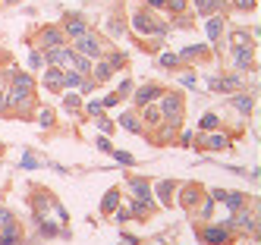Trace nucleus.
Returning <instances> with one entry per match:
<instances>
[{"mask_svg":"<svg viewBox=\"0 0 261 245\" xmlns=\"http://www.w3.org/2000/svg\"><path fill=\"white\" fill-rule=\"evenodd\" d=\"M239 82L242 79L233 72V75H223V79H211V82H208V88H211V91H236Z\"/></svg>","mask_w":261,"mask_h":245,"instance_id":"nucleus-10","label":"nucleus"},{"mask_svg":"<svg viewBox=\"0 0 261 245\" xmlns=\"http://www.w3.org/2000/svg\"><path fill=\"white\" fill-rule=\"evenodd\" d=\"M233 63H236V70H252V47H236Z\"/></svg>","mask_w":261,"mask_h":245,"instance_id":"nucleus-14","label":"nucleus"},{"mask_svg":"<svg viewBox=\"0 0 261 245\" xmlns=\"http://www.w3.org/2000/svg\"><path fill=\"white\" fill-rule=\"evenodd\" d=\"M167 3V0H148V6H154V10H158V6H164Z\"/></svg>","mask_w":261,"mask_h":245,"instance_id":"nucleus-41","label":"nucleus"},{"mask_svg":"<svg viewBox=\"0 0 261 245\" xmlns=\"http://www.w3.org/2000/svg\"><path fill=\"white\" fill-rule=\"evenodd\" d=\"M132 29L138 32V35H164V32H167V25L158 22L148 10H138V13L132 16Z\"/></svg>","mask_w":261,"mask_h":245,"instance_id":"nucleus-1","label":"nucleus"},{"mask_svg":"<svg viewBox=\"0 0 261 245\" xmlns=\"http://www.w3.org/2000/svg\"><path fill=\"white\" fill-rule=\"evenodd\" d=\"M205 242H211V245H227L230 242V226L223 223V226H211V230H202L198 233Z\"/></svg>","mask_w":261,"mask_h":245,"instance_id":"nucleus-7","label":"nucleus"},{"mask_svg":"<svg viewBox=\"0 0 261 245\" xmlns=\"http://www.w3.org/2000/svg\"><path fill=\"white\" fill-rule=\"evenodd\" d=\"M63 72H66V70H60V66L47 70V72H44V85H47L50 91H60V88H63Z\"/></svg>","mask_w":261,"mask_h":245,"instance_id":"nucleus-13","label":"nucleus"},{"mask_svg":"<svg viewBox=\"0 0 261 245\" xmlns=\"http://www.w3.org/2000/svg\"><path fill=\"white\" fill-rule=\"evenodd\" d=\"M98 126H101V132H114V129H117V126L110 123L107 116H98Z\"/></svg>","mask_w":261,"mask_h":245,"instance_id":"nucleus-35","label":"nucleus"},{"mask_svg":"<svg viewBox=\"0 0 261 245\" xmlns=\"http://www.w3.org/2000/svg\"><path fill=\"white\" fill-rule=\"evenodd\" d=\"M158 110H161V116H167L170 129H176L179 120H182V101H179V95H164V101L158 104Z\"/></svg>","mask_w":261,"mask_h":245,"instance_id":"nucleus-3","label":"nucleus"},{"mask_svg":"<svg viewBox=\"0 0 261 245\" xmlns=\"http://www.w3.org/2000/svg\"><path fill=\"white\" fill-rule=\"evenodd\" d=\"M63 32H66L69 38H79V35H85V32H88V22L79 19V16H69V22H66Z\"/></svg>","mask_w":261,"mask_h":245,"instance_id":"nucleus-12","label":"nucleus"},{"mask_svg":"<svg viewBox=\"0 0 261 245\" xmlns=\"http://www.w3.org/2000/svg\"><path fill=\"white\" fill-rule=\"evenodd\" d=\"M110 157H117L120 164H126V167H129V164H135V157H132V154H126V151H117V148L110 151Z\"/></svg>","mask_w":261,"mask_h":245,"instance_id":"nucleus-29","label":"nucleus"},{"mask_svg":"<svg viewBox=\"0 0 261 245\" xmlns=\"http://www.w3.org/2000/svg\"><path fill=\"white\" fill-rule=\"evenodd\" d=\"M129 91H132V82L126 79V82H120V88H117V98H126Z\"/></svg>","mask_w":261,"mask_h":245,"instance_id":"nucleus-33","label":"nucleus"},{"mask_svg":"<svg viewBox=\"0 0 261 245\" xmlns=\"http://www.w3.org/2000/svg\"><path fill=\"white\" fill-rule=\"evenodd\" d=\"M161 98V85H142V88H138L135 91V104L138 107H145V104H154V101H158Z\"/></svg>","mask_w":261,"mask_h":245,"instance_id":"nucleus-9","label":"nucleus"},{"mask_svg":"<svg viewBox=\"0 0 261 245\" xmlns=\"http://www.w3.org/2000/svg\"><path fill=\"white\" fill-rule=\"evenodd\" d=\"M0 151H3V145H0Z\"/></svg>","mask_w":261,"mask_h":245,"instance_id":"nucleus-44","label":"nucleus"},{"mask_svg":"<svg viewBox=\"0 0 261 245\" xmlns=\"http://www.w3.org/2000/svg\"><path fill=\"white\" fill-rule=\"evenodd\" d=\"M205 32H208V38H211V41H217V38H220V32H223V19H220V16H208Z\"/></svg>","mask_w":261,"mask_h":245,"instance_id":"nucleus-18","label":"nucleus"},{"mask_svg":"<svg viewBox=\"0 0 261 245\" xmlns=\"http://www.w3.org/2000/svg\"><path fill=\"white\" fill-rule=\"evenodd\" d=\"M29 63H32V70H41V66H44V57H41L38 50H32V54H29Z\"/></svg>","mask_w":261,"mask_h":245,"instance_id":"nucleus-31","label":"nucleus"},{"mask_svg":"<svg viewBox=\"0 0 261 245\" xmlns=\"http://www.w3.org/2000/svg\"><path fill=\"white\" fill-rule=\"evenodd\" d=\"M38 44L41 47H60L63 44V29H60V25H50V29H44L38 35Z\"/></svg>","mask_w":261,"mask_h":245,"instance_id":"nucleus-8","label":"nucleus"},{"mask_svg":"<svg viewBox=\"0 0 261 245\" xmlns=\"http://www.w3.org/2000/svg\"><path fill=\"white\" fill-rule=\"evenodd\" d=\"M69 70H73V72H79V75H88V72H91V60L73 50V60H69Z\"/></svg>","mask_w":261,"mask_h":245,"instance_id":"nucleus-15","label":"nucleus"},{"mask_svg":"<svg viewBox=\"0 0 261 245\" xmlns=\"http://www.w3.org/2000/svg\"><path fill=\"white\" fill-rule=\"evenodd\" d=\"M202 129H205V132H214V129H217V116H214V113H205V116H202Z\"/></svg>","mask_w":261,"mask_h":245,"instance_id":"nucleus-28","label":"nucleus"},{"mask_svg":"<svg viewBox=\"0 0 261 245\" xmlns=\"http://www.w3.org/2000/svg\"><path fill=\"white\" fill-rule=\"evenodd\" d=\"M170 192H173V182H161L158 185V195H161L164 205H170Z\"/></svg>","mask_w":261,"mask_h":245,"instance_id":"nucleus-27","label":"nucleus"},{"mask_svg":"<svg viewBox=\"0 0 261 245\" xmlns=\"http://www.w3.org/2000/svg\"><path fill=\"white\" fill-rule=\"evenodd\" d=\"M164 6H167L170 13H182V10H186V0H167Z\"/></svg>","mask_w":261,"mask_h":245,"instance_id":"nucleus-30","label":"nucleus"},{"mask_svg":"<svg viewBox=\"0 0 261 245\" xmlns=\"http://www.w3.org/2000/svg\"><path fill=\"white\" fill-rule=\"evenodd\" d=\"M233 3H236V10H242V13L255 10V0H233Z\"/></svg>","mask_w":261,"mask_h":245,"instance_id":"nucleus-32","label":"nucleus"},{"mask_svg":"<svg viewBox=\"0 0 261 245\" xmlns=\"http://www.w3.org/2000/svg\"><path fill=\"white\" fill-rule=\"evenodd\" d=\"M3 3H6V6H10V3H22V0H3Z\"/></svg>","mask_w":261,"mask_h":245,"instance_id":"nucleus-43","label":"nucleus"},{"mask_svg":"<svg viewBox=\"0 0 261 245\" xmlns=\"http://www.w3.org/2000/svg\"><path fill=\"white\" fill-rule=\"evenodd\" d=\"M129 189H132V195L142 201L145 208H151V189H148L145 179H135V176H132V179H129Z\"/></svg>","mask_w":261,"mask_h":245,"instance_id":"nucleus-11","label":"nucleus"},{"mask_svg":"<svg viewBox=\"0 0 261 245\" xmlns=\"http://www.w3.org/2000/svg\"><path fill=\"white\" fill-rule=\"evenodd\" d=\"M10 82H13L16 88H35V79H32L29 72H13V79H10Z\"/></svg>","mask_w":261,"mask_h":245,"instance_id":"nucleus-22","label":"nucleus"},{"mask_svg":"<svg viewBox=\"0 0 261 245\" xmlns=\"http://www.w3.org/2000/svg\"><path fill=\"white\" fill-rule=\"evenodd\" d=\"M76 54L88 57V60H101V54H104L101 38H98V35H94V32L88 29L85 35H79V38H76Z\"/></svg>","mask_w":261,"mask_h":245,"instance_id":"nucleus-2","label":"nucleus"},{"mask_svg":"<svg viewBox=\"0 0 261 245\" xmlns=\"http://www.w3.org/2000/svg\"><path fill=\"white\" fill-rule=\"evenodd\" d=\"M211 198H220L223 201V205H227V208H233V210H242V208H246V195H242V192H223V189H214L211 192Z\"/></svg>","mask_w":261,"mask_h":245,"instance_id":"nucleus-4","label":"nucleus"},{"mask_svg":"<svg viewBox=\"0 0 261 245\" xmlns=\"http://www.w3.org/2000/svg\"><path fill=\"white\" fill-rule=\"evenodd\" d=\"M3 107H6V95H0V110H3Z\"/></svg>","mask_w":261,"mask_h":245,"instance_id":"nucleus-42","label":"nucleus"},{"mask_svg":"<svg viewBox=\"0 0 261 245\" xmlns=\"http://www.w3.org/2000/svg\"><path fill=\"white\" fill-rule=\"evenodd\" d=\"M91 72H94V82H107L110 75H114V66H110L107 60H101L98 66H91Z\"/></svg>","mask_w":261,"mask_h":245,"instance_id":"nucleus-19","label":"nucleus"},{"mask_svg":"<svg viewBox=\"0 0 261 245\" xmlns=\"http://www.w3.org/2000/svg\"><path fill=\"white\" fill-rule=\"evenodd\" d=\"M220 3H223V0H195V10L202 13V16H214Z\"/></svg>","mask_w":261,"mask_h":245,"instance_id":"nucleus-20","label":"nucleus"},{"mask_svg":"<svg viewBox=\"0 0 261 245\" xmlns=\"http://www.w3.org/2000/svg\"><path fill=\"white\" fill-rule=\"evenodd\" d=\"M41 126H54V110H41Z\"/></svg>","mask_w":261,"mask_h":245,"instance_id":"nucleus-36","label":"nucleus"},{"mask_svg":"<svg viewBox=\"0 0 261 245\" xmlns=\"http://www.w3.org/2000/svg\"><path fill=\"white\" fill-rule=\"evenodd\" d=\"M120 126H126V129H129V132H138V129H142V126H138V120H135V116H132V113H126V116H123V120H120Z\"/></svg>","mask_w":261,"mask_h":245,"instance_id":"nucleus-26","label":"nucleus"},{"mask_svg":"<svg viewBox=\"0 0 261 245\" xmlns=\"http://www.w3.org/2000/svg\"><path fill=\"white\" fill-rule=\"evenodd\" d=\"M164 116H161V110L158 107H151V104H145V123H161Z\"/></svg>","mask_w":261,"mask_h":245,"instance_id":"nucleus-24","label":"nucleus"},{"mask_svg":"<svg viewBox=\"0 0 261 245\" xmlns=\"http://www.w3.org/2000/svg\"><path fill=\"white\" fill-rule=\"evenodd\" d=\"M176 25H179V29H192V19H189V16H176Z\"/></svg>","mask_w":261,"mask_h":245,"instance_id":"nucleus-37","label":"nucleus"},{"mask_svg":"<svg viewBox=\"0 0 261 245\" xmlns=\"http://www.w3.org/2000/svg\"><path fill=\"white\" fill-rule=\"evenodd\" d=\"M44 60H47L50 66L69 70V60H73V50H66L63 44H60V47H47V57H44Z\"/></svg>","mask_w":261,"mask_h":245,"instance_id":"nucleus-5","label":"nucleus"},{"mask_svg":"<svg viewBox=\"0 0 261 245\" xmlns=\"http://www.w3.org/2000/svg\"><path fill=\"white\" fill-rule=\"evenodd\" d=\"M117 101H120V98L114 95V91H110V95H104V98L98 101V104H101V107H114V104H117Z\"/></svg>","mask_w":261,"mask_h":245,"instance_id":"nucleus-34","label":"nucleus"},{"mask_svg":"<svg viewBox=\"0 0 261 245\" xmlns=\"http://www.w3.org/2000/svg\"><path fill=\"white\" fill-rule=\"evenodd\" d=\"M205 148H211V151H223V148H230V139H227V135H220V132H208Z\"/></svg>","mask_w":261,"mask_h":245,"instance_id":"nucleus-16","label":"nucleus"},{"mask_svg":"<svg viewBox=\"0 0 261 245\" xmlns=\"http://www.w3.org/2000/svg\"><path fill=\"white\" fill-rule=\"evenodd\" d=\"M66 107H69V110H79V98L69 95V98H66Z\"/></svg>","mask_w":261,"mask_h":245,"instance_id":"nucleus-39","label":"nucleus"},{"mask_svg":"<svg viewBox=\"0 0 261 245\" xmlns=\"http://www.w3.org/2000/svg\"><path fill=\"white\" fill-rule=\"evenodd\" d=\"M98 148H101V151H107V154H110V151H114V145H110L107 139H98Z\"/></svg>","mask_w":261,"mask_h":245,"instance_id":"nucleus-40","label":"nucleus"},{"mask_svg":"<svg viewBox=\"0 0 261 245\" xmlns=\"http://www.w3.org/2000/svg\"><path fill=\"white\" fill-rule=\"evenodd\" d=\"M117 205H120V192L110 189L107 195H104V201H101V210H104V214H110V210H117Z\"/></svg>","mask_w":261,"mask_h":245,"instance_id":"nucleus-21","label":"nucleus"},{"mask_svg":"<svg viewBox=\"0 0 261 245\" xmlns=\"http://www.w3.org/2000/svg\"><path fill=\"white\" fill-rule=\"evenodd\" d=\"M198 195H202V192H198L195 185H182V189H179V205L182 208H192L195 201H198Z\"/></svg>","mask_w":261,"mask_h":245,"instance_id":"nucleus-17","label":"nucleus"},{"mask_svg":"<svg viewBox=\"0 0 261 245\" xmlns=\"http://www.w3.org/2000/svg\"><path fill=\"white\" fill-rule=\"evenodd\" d=\"M236 47H252V38L246 35V32H236V35H233V50Z\"/></svg>","mask_w":261,"mask_h":245,"instance_id":"nucleus-25","label":"nucleus"},{"mask_svg":"<svg viewBox=\"0 0 261 245\" xmlns=\"http://www.w3.org/2000/svg\"><path fill=\"white\" fill-rule=\"evenodd\" d=\"M161 66H176V57H173V54H164L161 57Z\"/></svg>","mask_w":261,"mask_h":245,"instance_id":"nucleus-38","label":"nucleus"},{"mask_svg":"<svg viewBox=\"0 0 261 245\" xmlns=\"http://www.w3.org/2000/svg\"><path fill=\"white\" fill-rule=\"evenodd\" d=\"M227 226H230V230H236V226H239V230H246V233H252V236H258V233H255L258 220H255V214H249V210H236V217H233Z\"/></svg>","mask_w":261,"mask_h":245,"instance_id":"nucleus-6","label":"nucleus"},{"mask_svg":"<svg viewBox=\"0 0 261 245\" xmlns=\"http://www.w3.org/2000/svg\"><path fill=\"white\" fill-rule=\"evenodd\" d=\"M233 107H239V113H252V98L249 95H233Z\"/></svg>","mask_w":261,"mask_h":245,"instance_id":"nucleus-23","label":"nucleus"}]
</instances>
